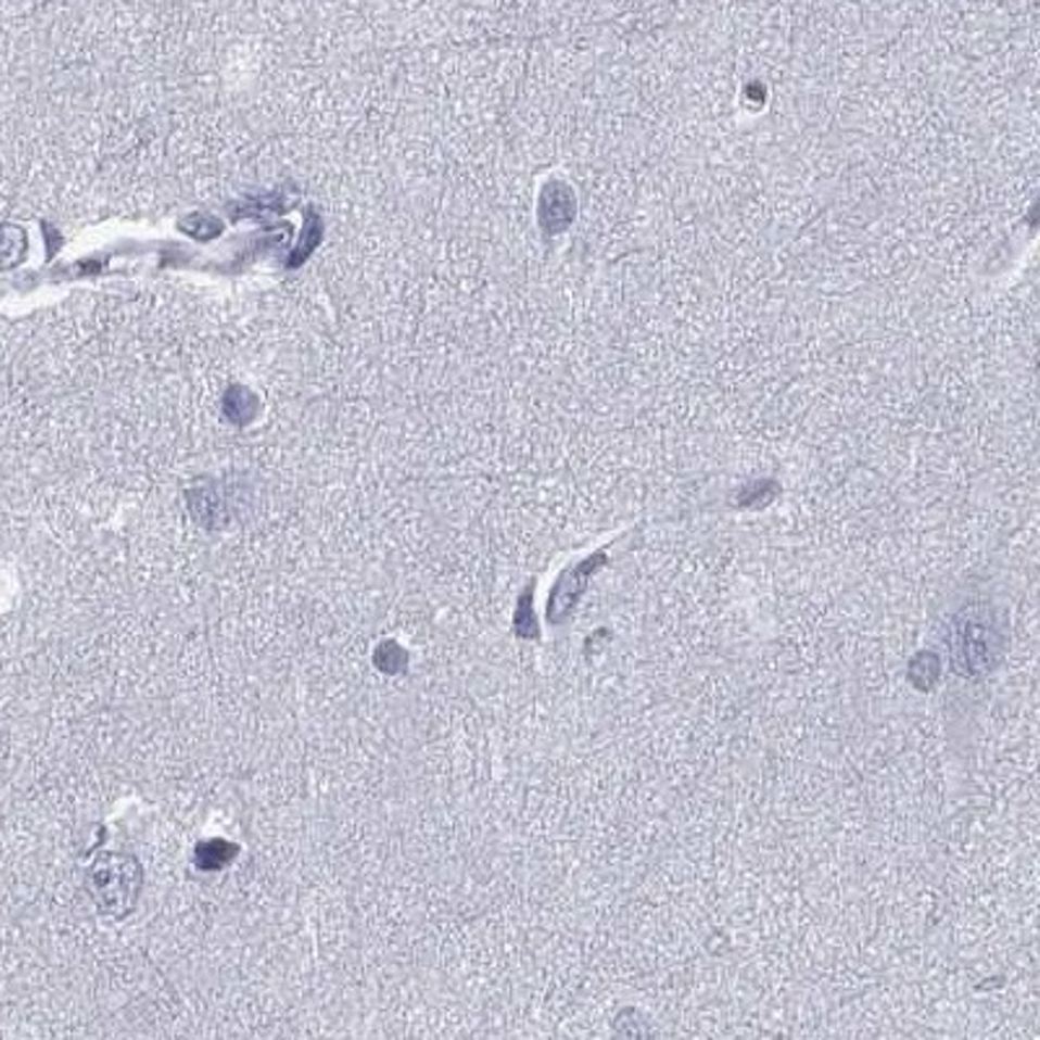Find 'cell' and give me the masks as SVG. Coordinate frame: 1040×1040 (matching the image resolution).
<instances>
[{
    "label": "cell",
    "mask_w": 1040,
    "mask_h": 1040,
    "mask_svg": "<svg viewBox=\"0 0 1040 1040\" xmlns=\"http://www.w3.org/2000/svg\"><path fill=\"white\" fill-rule=\"evenodd\" d=\"M516 627H518V635H520V637H533V635H536V620H533V614H531V594H525L523 598H520L518 617H516Z\"/></svg>",
    "instance_id": "11"
},
{
    "label": "cell",
    "mask_w": 1040,
    "mask_h": 1040,
    "mask_svg": "<svg viewBox=\"0 0 1040 1040\" xmlns=\"http://www.w3.org/2000/svg\"><path fill=\"white\" fill-rule=\"evenodd\" d=\"M591 565H594V559H588L585 565H578V568L568 570L562 578H559L555 594H551V601H549V620L551 622L565 620V617H568V611L575 607L578 596H581V591L585 585V575L591 572Z\"/></svg>",
    "instance_id": "4"
},
{
    "label": "cell",
    "mask_w": 1040,
    "mask_h": 1040,
    "mask_svg": "<svg viewBox=\"0 0 1040 1040\" xmlns=\"http://www.w3.org/2000/svg\"><path fill=\"white\" fill-rule=\"evenodd\" d=\"M141 885L143 868L130 853H102L87 872L89 898L112 918H125L134 911Z\"/></svg>",
    "instance_id": "2"
},
{
    "label": "cell",
    "mask_w": 1040,
    "mask_h": 1040,
    "mask_svg": "<svg viewBox=\"0 0 1040 1040\" xmlns=\"http://www.w3.org/2000/svg\"><path fill=\"white\" fill-rule=\"evenodd\" d=\"M375 669L383 671V674H401L406 667H409V654L396 641L380 643L378 650L372 656Z\"/></svg>",
    "instance_id": "8"
},
{
    "label": "cell",
    "mask_w": 1040,
    "mask_h": 1040,
    "mask_svg": "<svg viewBox=\"0 0 1040 1040\" xmlns=\"http://www.w3.org/2000/svg\"><path fill=\"white\" fill-rule=\"evenodd\" d=\"M575 193H572L568 182L549 180L542 188V195H538V224L549 234L565 232L575 219Z\"/></svg>",
    "instance_id": "3"
},
{
    "label": "cell",
    "mask_w": 1040,
    "mask_h": 1040,
    "mask_svg": "<svg viewBox=\"0 0 1040 1040\" xmlns=\"http://www.w3.org/2000/svg\"><path fill=\"white\" fill-rule=\"evenodd\" d=\"M237 853H240L237 842H229L224 838L203 840L195 846V866H199L201 872H219V868L232 864Z\"/></svg>",
    "instance_id": "6"
},
{
    "label": "cell",
    "mask_w": 1040,
    "mask_h": 1040,
    "mask_svg": "<svg viewBox=\"0 0 1040 1040\" xmlns=\"http://www.w3.org/2000/svg\"><path fill=\"white\" fill-rule=\"evenodd\" d=\"M255 411H258V398H255L248 388H229L227 396H224V414H227L229 419L237 421V424H245V421L255 417Z\"/></svg>",
    "instance_id": "7"
},
{
    "label": "cell",
    "mask_w": 1040,
    "mask_h": 1040,
    "mask_svg": "<svg viewBox=\"0 0 1040 1040\" xmlns=\"http://www.w3.org/2000/svg\"><path fill=\"white\" fill-rule=\"evenodd\" d=\"M29 250V237L26 229L18 224H0V271H11V268L22 266Z\"/></svg>",
    "instance_id": "5"
},
{
    "label": "cell",
    "mask_w": 1040,
    "mask_h": 1040,
    "mask_svg": "<svg viewBox=\"0 0 1040 1040\" xmlns=\"http://www.w3.org/2000/svg\"><path fill=\"white\" fill-rule=\"evenodd\" d=\"M320 237H322L320 216L315 214V211H307V227H305V232H302V242H300L297 253H294L292 266H300V263L313 253L315 245H318V242H320Z\"/></svg>",
    "instance_id": "9"
},
{
    "label": "cell",
    "mask_w": 1040,
    "mask_h": 1040,
    "mask_svg": "<svg viewBox=\"0 0 1040 1040\" xmlns=\"http://www.w3.org/2000/svg\"><path fill=\"white\" fill-rule=\"evenodd\" d=\"M1004 648V630L997 609L967 607L952 620L950 654L957 674L976 680L997 669Z\"/></svg>",
    "instance_id": "1"
},
{
    "label": "cell",
    "mask_w": 1040,
    "mask_h": 1040,
    "mask_svg": "<svg viewBox=\"0 0 1040 1040\" xmlns=\"http://www.w3.org/2000/svg\"><path fill=\"white\" fill-rule=\"evenodd\" d=\"M182 229H186L188 234L201 237V240H208V237H214V234L221 232V224L216 221L214 216L193 214V216H188L186 221H182Z\"/></svg>",
    "instance_id": "10"
}]
</instances>
